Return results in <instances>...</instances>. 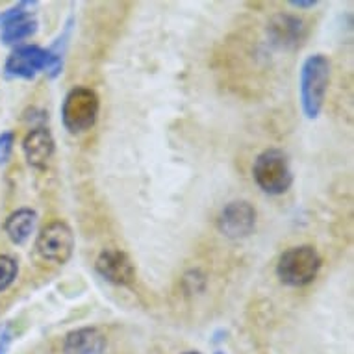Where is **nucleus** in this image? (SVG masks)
<instances>
[{
    "label": "nucleus",
    "mask_w": 354,
    "mask_h": 354,
    "mask_svg": "<svg viewBox=\"0 0 354 354\" xmlns=\"http://www.w3.org/2000/svg\"><path fill=\"white\" fill-rule=\"evenodd\" d=\"M330 84V62L325 54H312L301 69V106L308 119H317Z\"/></svg>",
    "instance_id": "f257e3e1"
},
{
    "label": "nucleus",
    "mask_w": 354,
    "mask_h": 354,
    "mask_svg": "<svg viewBox=\"0 0 354 354\" xmlns=\"http://www.w3.org/2000/svg\"><path fill=\"white\" fill-rule=\"evenodd\" d=\"M321 269V256L312 245L291 247L280 256L277 263V274L282 284L291 288H302L312 284Z\"/></svg>",
    "instance_id": "f03ea898"
},
{
    "label": "nucleus",
    "mask_w": 354,
    "mask_h": 354,
    "mask_svg": "<svg viewBox=\"0 0 354 354\" xmlns=\"http://www.w3.org/2000/svg\"><path fill=\"white\" fill-rule=\"evenodd\" d=\"M62 67H64V62L58 54L50 53L47 48L37 47V45H23L8 56L4 71L12 78L30 80L43 71L54 78L62 73Z\"/></svg>",
    "instance_id": "7ed1b4c3"
},
{
    "label": "nucleus",
    "mask_w": 354,
    "mask_h": 354,
    "mask_svg": "<svg viewBox=\"0 0 354 354\" xmlns=\"http://www.w3.org/2000/svg\"><path fill=\"white\" fill-rule=\"evenodd\" d=\"M252 176L261 192L268 195H284L293 184V173L286 152L279 149H268L256 158Z\"/></svg>",
    "instance_id": "20e7f679"
},
{
    "label": "nucleus",
    "mask_w": 354,
    "mask_h": 354,
    "mask_svg": "<svg viewBox=\"0 0 354 354\" xmlns=\"http://www.w3.org/2000/svg\"><path fill=\"white\" fill-rule=\"evenodd\" d=\"M99 95L89 87H75L65 95L62 104V122L69 134L91 130L99 117Z\"/></svg>",
    "instance_id": "39448f33"
},
{
    "label": "nucleus",
    "mask_w": 354,
    "mask_h": 354,
    "mask_svg": "<svg viewBox=\"0 0 354 354\" xmlns=\"http://www.w3.org/2000/svg\"><path fill=\"white\" fill-rule=\"evenodd\" d=\"M35 249L43 260L64 266L75 250V234L65 221H53L37 234Z\"/></svg>",
    "instance_id": "423d86ee"
},
{
    "label": "nucleus",
    "mask_w": 354,
    "mask_h": 354,
    "mask_svg": "<svg viewBox=\"0 0 354 354\" xmlns=\"http://www.w3.org/2000/svg\"><path fill=\"white\" fill-rule=\"evenodd\" d=\"M219 230L227 238L241 239L252 234L256 227V209L247 201H234L227 204L219 215Z\"/></svg>",
    "instance_id": "0eeeda50"
},
{
    "label": "nucleus",
    "mask_w": 354,
    "mask_h": 354,
    "mask_svg": "<svg viewBox=\"0 0 354 354\" xmlns=\"http://www.w3.org/2000/svg\"><path fill=\"white\" fill-rule=\"evenodd\" d=\"M97 273L113 286H130L136 280V268L127 252L119 249H104L95 261Z\"/></svg>",
    "instance_id": "6e6552de"
},
{
    "label": "nucleus",
    "mask_w": 354,
    "mask_h": 354,
    "mask_svg": "<svg viewBox=\"0 0 354 354\" xmlns=\"http://www.w3.org/2000/svg\"><path fill=\"white\" fill-rule=\"evenodd\" d=\"M23 151L30 167L47 169L56 151V141L47 127H35L24 138Z\"/></svg>",
    "instance_id": "1a4fd4ad"
},
{
    "label": "nucleus",
    "mask_w": 354,
    "mask_h": 354,
    "mask_svg": "<svg viewBox=\"0 0 354 354\" xmlns=\"http://www.w3.org/2000/svg\"><path fill=\"white\" fill-rule=\"evenodd\" d=\"M106 337L95 326H84L69 332L64 339L65 354H104Z\"/></svg>",
    "instance_id": "9d476101"
},
{
    "label": "nucleus",
    "mask_w": 354,
    "mask_h": 354,
    "mask_svg": "<svg viewBox=\"0 0 354 354\" xmlns=\"http://www.w3.org/2000/svg\"><path fill=\"white\" fill-rule=\"evenodd\" d=\"M269 35H271L274 45L282 48H293L301 45V41L304 39V23L295 15L280 13V15L273 17L271 24H269Z\"/></svg>",
    "instance_id": "9b49d317"
},
{
    "label": "nucleus",
    "mask_w": 354,
    "mask_h": 354,
    "mask_svg": "<svg viewBox=\"0 0 354 354\" xmlns=\"http://www.w3.org/2000/svg\"><path fill=\"white\" fill-rule=\"evenodd\" d=\"M35 219H37V214L32 208L15 209L13 214L8 215L6 223H4V232L10 241L15 245L26 243L34 232Z\"/></svg>",
    "instance_id": "f8f14e48"
},
{
    "label": "nucleus",
    "mask_w": 354,
    "mask_h": 354,
    "mask_svg": "<svg viewBox=\"0 0 354 354\" xmlns=\"http://www.w3.org/2000/svg\"><path fill=\"white\" fill-rule=\"evenodd\" d=\"M35 32H37V21L30 13V15H24V17L17 19V21H12L6 26H2V43H6V45H17L21 41L32 37Z\"/></svg>",
    "instance_id": "ddd939ff"
},
{
    "label": "nucleus",
    "mask_w": 354,
    "mask_h": 354,
    "mask_svg": "<svg viewBox=\"0 0 354 354\" xmlns=\"http://www.w3.org/2000/svg\"><path fill=\"white\" fill-rule=\"evenodd\" d=\"M19 274L17 260L8 254H0V293L15 282Z\"/></svg>",
    "instance_id": "4468645a"
},
{
    "label": "nucleus",
    "mask_w": 354,
    "mask_h": 354,
    "mask_svg": "<svg viewBox=\"0 0 354 354\" xmlns=\"http://www.w3.org/2000/svg\"><path fill=\"white\" fill-rule=\"evenodd\" d=\"M34 6H37V2H30V0H24V2H19L15 6H12L6 12H0V28L6 26L8 23L12 21H17V19L24 17V15H30V10Z\"/></svg>",
    "instance_id": "2eb2a0df"
},
{
    "label": "nucleus",
    "mask_w": 354,
    "mask_h": 354,
    "mask_svg": "<svg viewBox=\"0 0 354 354\" xmlns=\"http://www.w3.org/2000/svg\"><path fill=\"white\" fill-rule=\"evenodd\" d=\"M15 145V134L13 132H2L0 134V165L10 160Z\"/></svg>",
    "instance_id": "dca6fc26"
},
{
    "label": "nucleus",
    "mask_w": 354,
    "mask_h": 354,
    "mask_svg": "<svg viewBox=\"0 0 354 354\" xmlns=\"http://www.w3.org/2000/svg\"><path fill=\"white\" fill-rule=\"evenodd\" d=\"M13 342V330L12 326L4 323V325H0V354H6L10 345Z\"/></svg>",
    "instance_id": "f3484780"
},
{
    "label": "nucleus",
    "mask_w": 354,
    "mask_h": 354,
    "mask_svg": "<svg viewBox=\"0 0 354 354\" xmlns=\"http://www.w3.org/2000/svg\"><path fill=\"white\" fill-rule=\"evenodd\" d=\"M291 6L293 8H314L317 6V2L315 0H295V2H291Z\"/></svg>",
    "instance_id": "a211bd4d"
},
{
    "label": "nucleus",
    "mask_w": 354,
    "mask_h": 354,
    "mask_svg": "<svg viewBox=\"0 0 354 354\" xmlns=\"http://www.w3.org/2000/svg\"><path fill=\"white\" fill-rule=\"evenodd\" d=\"M186 354H201V353H186Z\"/></svg>",
    "instance_id": "6ab92c4d"
},
{
    "label": "nucleus",
    "mask_w": 354,
    "mask_h": 354,
    "mask_svg": "<svg viewBox=\"0 0 354 354\" xmlns=\"http://www.w3.org/2000/svg\"><path fill=\"white\" fill-rule=\"evenodd\" d=\"M215 354H225V353H215Z\"/></svg>",
    "instance_id": "aec40b11"
}]
</instances>
